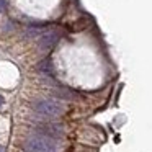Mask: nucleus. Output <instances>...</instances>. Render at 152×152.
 <instances>
[{"instance_id":"f257e3e1","label":"nucleus","mask_w":152,"mask_h":152,"mask_svg":"<svg viewBox=\"0 0 152 152\" xmlns=\"http://www.w3.org/2000/svg\"><path fill=\"white\" fill-rule=\"evenodd\" d=\"M23 149L26 152H57V144L53 137L34 132L25 141Z\"/></svg>"},{"instance_id":"7ed1b4c3","label":"nucleus","mask_w":152,"mask_h":152,"mask_svg":"<svg viewBox=\"0 0 152 152\" xmlns=\"http://www.w3.org/2000/svg\"><path fill=\"white\" fill-rule=\"evenodd\" d=\"M57 38H59V36H57L56 31H49V33H46L39 39V46L43 48V49H49V48H53L54 44H56Z\"/></svg>"},{"instance_id":"20e7f679","label":"nucleus","mask_w":152,"mask_h":152,"mask_svg":"<svg viewBox=\"0 0 152 152\" xmlns=\"http://www.w3.org/2000/svg\"><path fill=\"white\" fill-rule=\"evenodd\" d=\"M5 7V0H0V10H4Z\"/></svg>"},{"instance_id":"423d86ee","label":"nucleus","mask_w":152,"mask_h":152,"mask_svg":"<svg viewBox=\"0 0 152 152\" xmlns=\"http://www.w3.org/2000/svg\"><path fill=\"white\" fill-rule=\"evenodd\" d=\"M0 152H2V147H0Z\"/></svg>"},{"instance_id":"f03ea898","label":"nucleus","mask_w":152,"mask_h":152,"mask_svg":"<svg viewBox=\"0 0 152 152\" xmlns=\"http://www.w3.org/2000/svg\"><path fill=\"white\" fill-rule=\"evenodd\" d=\"M34 111L39 113L41 116H46V118H57L59 115H62L64 111V105L57 100H39L33 105Z\"/></svg>"},{"instance_id":"39448f33","label":"nucleus","mask_w":152,"mask_h":152,"mask_svg":"<svg viewBox=\"0 0 152 152\" xmlns=\"http://www.w3.org/2000/svg\"><path fill=\"white\" fill-rule=\"evenodd\" d=\"M2 103H4V98H2V96H0V106H2Z\"/></svg>"}]
</instances>
